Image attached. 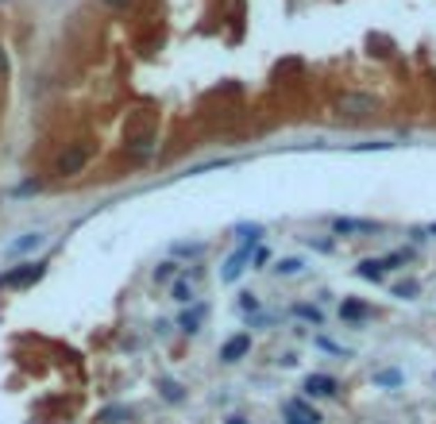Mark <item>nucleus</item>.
Listing matches in <instances>:
<instances>
[{
	"instance_id": "nucleus-1",
	"label": "nucleus",
	"mask_w": 436,
	"mask_h": 424,
	"mask_svg": "<svg viewBox=\"0 0 436 424\" xmlns=\"http://www.w3.org/2000/svg\"><path fill=\"white\" fill-rule=\"evenodd\" d=\"M93 162V143H70L59 158H54V174L59 178H77Z\"/></svg>"
},
{
	"instance_id": "nucleus-2",
	"label": "nucleus",
	"mask_w": 436,
	"mask_h": 424,
	"mask_svg": "<svg viewBox=\"0 0 436 424\" xmlns=\"http://www.w3.org/2000/svg\"><path fill=\"white\" fill-rule=\"evenodd\" d=\"M336 109H340V116H348V120H363V116H375V112H378V100L371 97V93L348 89V93H340Z\"/></svg>"
},
{
	"instance_id": "nucleus-3",
	"label": "nucleus",
	"mask_w": 436,
	"mask_h": 424,
	"mask_svg": "<svg viewBox=\"0 0 436 424\" xmlns=\"http://www.w3.org/2000/svg\"><path fill=\"white\" fill-rule=\"evenodd\" d=\"M42 274H47L42 262H20V267H12V270L0 274V290H27V285H35Z\"/></svg>"
},
{
	"instance_id": "nucleus-4",
	"label": "nucleus",
	"mask_w": 436,
	"mask_h": 424,
	"mask_svg": "<svg viewBox=\"0 0 436 424\" xmlns=\"http://www.w3.org/2000/svg\"><path fill=\"white\" fill-rule=\"evenodd\" d=\"M282 416H286V424H320V421H325V416H320L313 405H305L302 398H290V401H286V405H282Z\"/></svg>"
},
{
	"instance_id": "nucleus-5",
	"label": "nucleus",
	"mask_w": 436,
	"mask_h": 424,
	"mask_svg": "<svg viewBox=\"0 0 436 424\" xmlns=\"http://www.w3.org/2000/svg\"><path fill=\"white\" fill-rule=\"evenodd\" d=\"M251 251H255V247H240V251H232V255L224 258V267H220V282H240V274H244L247 262H251Z\"/></svg>"
},
{
	"instance_id": "nucleus-6",
	"label": "nucleus",
	"mask_w": 436,
	"mask_h": 424,
	"mask_svg": "<svg viewBox=\"0 0 436 424\" xmlns=\"http://www.w3.org/2000/svg\"><path fill=\"white\" fill-rule=\"evenodd\" d=\"M378 220H359V217H336L332 220V232L336 235H371V232H378Z\"/></svg>"
},
{
	"instance_id": "nucleus-7",
	"label": "nucleus",
	"mask_w": 436,
	"mask_h": 424,
	"mask_svg": "<svg viewBox=\"0 0 436 424\" xmlns=\"http://www.w3.org/2000/svg\"><path fill=\"white\" fill-rule=\"evenodd\" d=\"M251 351V332H240V336H232V340H224L220 343V363H240V359Z\"/></svg>"
},
{
	"instance_id": "nucleus-8",
	"label": "nucleus",
	"mask_w": 436,
	"mask_h": 424,
	"mask_svg": "<svg viewBox=\"0 0 436 424\" xmlns=\"http://www.w3.org/2000/svg\"><path fill=\"white\" fill-rule=\"evenodd\" d=\"M302 390L309 393V398H336V393H340V382H336L332 375H309L302 382Z\"/></svg>"
},
{
	"instance_id": "nucleus-9",
	"label": "nucleus",
	"mask_w": 436,
	"mask_h": 424,
	"mask_svg": "<svg viewBox=\"0 0 436 424\" xmlns=\"http://www.w3.org/2000/svg\"><path fill=\"white\" fill-rule=\"evenodd\" d=\"M205 320H209V305H201V301H197V305L193 308H185L182 313V320H178V328H182L185 336H197L205 328Z\"/></svg>"
},
{
	"instance_id": "nucleus-10",
	"label": "nucleus",
	"mask_w": 436,
	"mask_h": 424,
	"mask_svg": "<svg viewBox=\"0 0 436 424\" xmlns=\"http://www.w3.org/2000/svg\"><path fill=\"white\" fill-rule=\"evenodd\" d=\"M42 243H47V235L42 232H27V235H20V240H12L8 243V255L12 258H20V255H31V251H39Z\"/></svg>"
},
{
	"instance_id": "nucleus-11",
	"label": "nucleus",
	"mask_w": 436,
	"mask_h": 424,
	"mask_svg": "<svg viewBox=\"0 0 436 424\" xmlns=\"http://www.w3.org/2000/svg\"><path fill=\"white\" fill-rule=\"evenodd\" d=\"M124 150H127V155H132V158H147V155H155V135H151V132L127 135Z\"/></svg>"
},
{
	"instance_id": "nucleus-12",
	"label": "nucleus",
	"mask_w": 436,
	"mask_h": 424,
	"mask_svg": "<svg viewBox=\"0 0 436 424\" xmlns=\"http://www.w3.org/2000/svg\"><path fill=\"white\" fill-rule=\"evenodd\" d=\"M355 274L363 278V282H386V270H382V262L378 258H359V267H355Z\"/></svg>"
},
{
	"instance_id": "nucleus-13",
	"label": "nucleus",
	"mask_w": 436,
	"mask_h": 424,
	"mask_svg": "<svg viewBox=\"0 0 436 424\" xmlns=\"http://www.w3.org/2000/svg\"><path fill=\"white\" fill-rule=\"evenodd\" d=\"M340 316H344L348 324H363V320H371V308L363 305V301H344V305H340Z\"/></svg>"
},
{
	"instance_id": "nucleus-14",
	"label": "nucleus",
	"mask_w": 436,
	"mask_h": 424,
	"mask_svg": "<svg viewBox=\"0 0 436 424\" xmlns=\"http://www.w3.org/2000/svg\"><path fill=\"white\" fill-rule=\"evenodd\" d=\"M402 382H405V375L398 370V366H382V370H375V386H382V390H398Z\"/></svg>"
},
{
	"instance_id": "nucleus-15",
	"label": "nucleus",
	"mask_w": 436,
	"mask_h": 424,
	"mask_svg": "<svg viewBox=\"0 0 436 424\" xmlns=\"http://www.w3.org/2000/svg\"><path fill=\"white\" fill-rule=\"evenodd\" d=\"M302 270H305V258H297V255H286V258H278V262H274L278 278H294V274H302Z\"/></svg>"
},
{
	"instance_id": "nucleus-16",
	"label": "nucleus",
	"mask_w": 436,
	"mask_h": 424,
	"mask_svg": "<svg viewBox=\"0 0 436 424\" xmlns=\"http://www.w3.org/2000/svg\"><path fill=\"white\" fill-rule=\"evenodd\" d=\"M294 316L305 320V324H313V328H325V313H320L317 305H294Z\"/></svg>"
},
{
	"instance_id": "nucleus-17",
	"label": "nucleus",
	"mask_w": 436,
	"mask_h": 424,
	"mask_svg": "<svg viewBox=\"0 0 436 424\" xmlns=\"http://www.w3.org/2000/svg\"><path fill=\"white\" fill-rule=\"evenodd\" d=\"M413 258V251L410 247H402V251H390V255H382L378 262H382V270H402L405 262Z\"/></svg>"
},
{
	"instance_id": "nucleus-18",
	"label": "nucleus",
	"mask_w": 436,
	"mask_h": 424,
	"mask_svg": "<svg viewBox=\"0 0 436 424\" xmlns=\"http://www.w3.org/2000/svg\"><path fill=\"white\" fill-rule=\"evenodd\" d=\"M170 297H174V301H182V305H189V301H193V282L178 278V282L170 285Z\"/></svg>"
},
{
	"instance_id": "nucleus-19",
	"label": "nucleus",
	"mask_w": 436,
	"mask_h": 424,
	"mask_svg": "<svg viewBox=\"0 0 436 424\" xmlns=\"http://www.w3.org/2000/svg\"><path fill=\"white\" fill-rule=\"evenodd\" d=\"M174 274H178V262H174V258H166V262H159V267H155V282H159V285H166Z\"/></svg>"
},
{
	"instance_id": "nucleus-20",
	"label": "nucleus",
	"mask_w": 436,
	"mask_h": 424,
	"mask_svg": "<svg viewBox=\"0 0 436 424\" xmlns=\"http://www.w3.org/2000/svg\"><path fill=\"white\" fill-rule=\"evenodd\" d=\"M417 293H421V285L413 282V278H410V282H398V285H394V297H398V301H413Z\"/></svg>"
},
{
	"instance_id": "nucleus-21",
	"label": "nucleus",
	"mask_w": 436,
	"mask_h": 424,
	"mask_svg": "<svg viewBox=\"0 0 436 424\" xmlns=\"http://www.w3.org/2000/svg\"><path fill=\"white\" fill-rule=\"evenodd\" d=\"M127 416H132V409H104L97 421L101 424H120V421H127Z\"/></svg>"
},
{
	"instance_id": "nucleus-22",
	"label": "nucleus",
	"mask_w": 436,
	"mask_h": 424,
	"mask_svg": "<svg viewBox=\"0 0 436 424\" xmlns=\"http://www.w3.org/2000/svg\"><path fill=\"white\" fill-rule=\"evenodd\" d=\"M159 390H162V398H166V401H182V386H178V382H170V378H162V382H159Z\"/></svg>"
},
{
	"instance_id": "nucleus-23",
	"label": "nucleus",
	"mask_w": 436,
	"mask_h": 424,
	"mask_svg": "<svg viewBox=\"0 0 436 424\" xmlns=\"http://www.w3.org/2000/svg\"><path fill=\"white\" fill-rule=\"evenodd\" d=\"M174 255H189V258H197V255H205V243H174Z\"/></svg>"
},
{
	"instance_id": "nucleus-24",
	"label": "nucleus",
	"mask_w": 436,
	"mask_h": 424,
	"mask_svg": "<svg viewBox=\"0 0 436 424\" xmlns=\"http://www.w3.org/2000/svg\"><path fill=\"white\" fill-rule=\"evenodd\" d=\"M267 262H270V251H267V247H263V243H259V247L251 251V267H255V270H263V267H267Z\"/></svg>"
},
{
	"instance_id": "nucleus-25",
	"label": "nucleus",
	"mask_w": 436,
	"mask_h": 424,
	"mask_svg": "<svg viewBox=\"0 0 436 424\" xmlns=\"http://www.w3.org/2000/svg\"><path fill=\"white\" fill-rule=\"evenodd\" d=\"M305 243H309L313 251H320V255H332V251H336L332 240H313V235H305Z\"/></svg>"
},
{
	"instance_id": "nucleus-26",
	"label": "nucleus",
	"mask_w": 436,
	"mask_h": 424,
	"mask_svg": "<svg viewBox=\"0 0 436 424\" xmlns=\"http://www.w3.org/2000/svg\"><path fill=\"white\" fill-rule=\"evenodd\" d=\"M390 147H394L390 139H371V143H355L352 150H390Z\"/></svg>"
},
{
	"instance_id": "nucleus-27",
	"label": "nucleus",
	"mask_w": 436,
	"mask_h": 424,
	"mask_svg": "<svg viewBox=\"0 0 436 424\" xmlns=\"http://www.w3.org/2000/svg\"><path fill=\"white\" fill-rule=\"evenodd\" d=\"M240 308L244 313H259V297L255 293H240Z\"/></svg>"
},
{
	"instance_id": "nucleus-28",
	"label": "nucleus",
	"mask_w": 436,
	"mask_h": 424,
	"mask_svg": "<svg viewBox=\"0 0 436 424\" xmlns=\"http://www.w3.org/2000/svg\"><path fill=\"white\" fill-rule=\"evenodd\" d=\"M104 8H112V12H127L132 8V0H101Z\"/></svg>"
},
{
	"instance_id": "nucleus-29",
	"label": "nucleus",
	"mask_w": 436,
	"mask_h": 424,
	"mask_svg": "<svg viewBox=\"0 0 436 424\" xmlns=\"http://www.w3.org/2000/svg\"><path fill=\"white\" fill-rule=\"evenodd\" d=\"M8 70H12V62H8V50L0 47V77H8Z\"/></svg>"
},
{
	"instance_id": "nucleus-30",
	"label": "nucleus",
	"mask_w": 436,
	"mask_h": 424,
	"mask_svg": "<svg viewBox=\"0 0 436 424\" xmlns=\"http://www.w3.org/2000/svg\"><path fill=\"white\" fill-rule=\"evenodd\" d=\"M224 424H247V421H244V416H228Z\"/></svg>"
},
{
	"instance_id": "nucleus-31",
	"label": "nucleus",
	"mask_w": 436,
	"mask_h": 424,
	"mask_svg": "<svg viewBox=\"0 0 436 424\" xmlns=\"http://www.w3.org/2000/svg\"><path fill=\"white\" fill-rule=\"evenodd\" d=\"M425 235H436V220H433V224H428V228H425Z\"/></svg>"
}]
</instances>
